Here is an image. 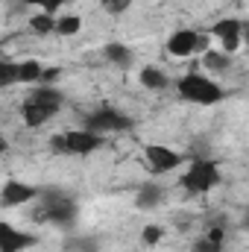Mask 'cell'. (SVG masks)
<instances>
[{
  "label": "cell",
  "mask_w": 249,
  "mask_h": 252,
  "mask_svg": "<svg viewBox=\"0 0 249 252\" xmlns=\"http://www.w3.org/2000/svg\"><path fill=\"white\" fill-rule=\"evenodd\" d=\"M50 147L53 153H64V156H91L94 150L103 147V135L88 132V129H70L64 135H53Z\"/></svg>",
  "instance_id": "3957f363"
},
{
  "label": "cell",
  "mask_w": 249,
  "mask_h": 252,
  "mask_svg": "<svg viewBox=\"0 0 249 252\" xmlns=\"http://www.w3.org/2000/svg\"><path fill=\"white\" fill-rule=\"evenodd\" d=\"M41 73H44V64L38 62V59L18 62V82L21 85H38L41 82Z\"/></svg>",
  "instance_id": "5bb4252c"
},
{
  "label": "cell",
  "mask_w": 249,
  "mask_h": 252,
  "mask_svg": "<svg viewBox=\"0 0 249 252\" xmlns=\"http://www.w3.org/2000/svg\"><path fill=\"white\" fill-rule=\"evenodd\" d=\"M211 35L214 38H220L223 41V53H235L238 47H241V35H244V21H238V18H223V21H217L214 27H211Z\"/></svg>",
  "instance_id": "52a82bcc"
},
{
  "label": "cell",
  "mask_w": 249,
  "mask_h": 252,
  "mask_svg": "<svg viewBox=\"0 0 249 252\" xmlns=\"http://www.w3.org/2000/svg\"><path fill=\"white\" fill-rule=\"evenodd\" d=\"M144 156H147V164H150V170H153L156 176L170 173V170H176V167L185 161L182 153H176V150H170V147H164V144H147V147H144Z\"/></svg>",
  "instance_id": "8992f818"
},
{
  "label": "cell",
  "mask_w": 249,
  "mask_h": 252,
  "mask_svg": "<svg viewBox=\"0 0 249 252\" xmlns=\"http://www.w3.org/2000/svg\"><path fill=\"white\" fill-rule=\"evenodd\" d=\"M35 196H38V188H35V185H27V182L12 179V182H6L3 190H0V205H3V208H18V205L32 202Z\"/></svg>",
  "instance_id": "ba28073f"
},
{
  "label": "cell",
  "mask_w": 249,
  "mask_h": 252,
  "mask_svg": "<svg viewBox=\"0 0 249 252\" xmlns=\"http://www.w3.org/2000/svg\"><path fill=\"white\" fill-rule=\"evenodd\" d=\"M15 82H18V62L0 59V88H9Z\"/></svg>",
  "instance_id": "ffe728a7"
},
{
  "label": "cell",
  "mask_w": 249,
  "mask_h": 252,
  "mask_svg": "<svg viewBox=\"0 0 249 252\" xmlns=\"http://www.w3.org/2000/svg\"><path fill=\"white\" fill-rule=\"evenodd\" d=\"M138 79H141V85H144L147 91H164V88L170 85L167 73H164L161 67H156V64H147V67H141Z\"/></svg>",
  "instance_id": "7c38bea8"
},
{
  "label": "cell",
  "mask_w": 249,
  "mask_h": 252,
  "mask_svg": "<svg viewBox=\"0 0 249 252\" xmlns=\"http://www.w3.org/2000/svg\"><path fill=\"white\" fill-rule=\"evenodd\" d=\"M32 244H35V238L30 232H21L12 223L0 220V252H27Z\"/></svg>",
  "instance_id": "30bf717a"
},
{
  "label": "cell",
  "mask_w": 249,
  "mask_h": 252,
  "mask_svg": "<svg viewBox=\"0 0 249 252\" xmlns=\"http://www.w3.org/2000/svg\"><path fill=\"white\" fill-rule=\"evenodd\" d=\"M161 199H164V190L158 188L156 182H150V185H144V188L138 190V199H135V205H138V208H144V211H150V208L161 205Z\"/></svg>",
  "instance_id": "9a60e30c"
},
{
  "label": "cell",
  "mask_w": 249,
  "mask_h": 252,
  "mask_svg": "<svg viewBox=\"0 0 249 252\" xmlns=\"http://www.w3.org/2000/svg\"><path fill=\"white\" fill-rule=\"evenodd\" d=\"M132 118H126L124 112H118V109H112V106H100V109H94V112H88L85 118H82V129H88V132H97V135H109V132H126V129H132Z\"/></svg>",
  "instance_id": "5b68a950"
},
{
  "label": "cell",
  "mask_w": 249,
  "mask_h": 252,
  "mask_svg": "<svg viewBox=\"0 0 249 252\" xmlns=\"http://www.w3.org/2000/svg\"><path fill=\"white\" fill-rule=\"evenodd\" d=\"M202 44H205V38H199L196 30H176V32L167 38V53L176 56V59H185V56H190L196 47H202Z\"/></svg>",
  "instance_id": "9c48e42d"
},
{
  "label": "cell",
  "mask_w": 249,
  "mask_h": 252,
  "mask_svg": "<svg viewBox=\"0 0 249 252\" xmlns=\"http://www.w3.org/2000/svg\"><path fill=\"white\" fill-rule=\"evenodd\" d=\"M193 252H223V244H214V241H208V238H199V241L193 244Z\"/></svg>",
  "instance_id": "cb8c5ba5"
},
{
  "label": "cell",
  "mask_w": 249,
  "mask_h": 252,
  "mask_svg": "<svg viewBox=\"0 0 249 252\" xmlns=\"http://www.w3.org/2000/svg\"><path fill=\"white\" fill-rule=\"evenodd\" d=\"M205 238H208V241H214V244H223V238H226V235H223V229H220V226H214Z\"/></svg>",
  "instance_id": "d4e9b609"
},
{
  "label": "cell",
  "mask_w": 249,
  "mask_h": 252,
  "mask_svg": "<svg viewBox=\"0 0 249 252\" xmlns=\"http://www.w3.org/2000/svg\"><path fill=\"white\" fill-rule=\"evenodd\" d=\"M38 211L35 220L53 223V226H73L76 220V199L59 188H38Z\"/></svg>",
  "instance_id": "6da1fadb"
},
{
  "label": "cell",
  "mask_w": 249,
  "mask_h": 252,
  "mask_svg": "<svg viewBox=\"0 0 249 252\" xmlns=\"http://www.w3.org/2000/svg\"><path fill=\"white\" fill-rule=\"evenodd\" d=\"M30 30L35 32V35H53V30H56V15H32L30 18Z\"/></svg>",
  "instance_id": "ac0fdd59"
},
{
  "label": "cell",
  "mask_w": 249,
  "mask_h": 252,
  "mask_svg": "<svg viewBox=\"0 0 249 252\" xmlns=\"http://www.w3.org/2000/svg\"><path fill=\"white\" fill-rule=\"evenodd\" d=\"M103 56H106L112 64H118V67H129V64L135 62V53H132L126 44H106Z\"/></svg>",
  "instance_id": "2e32d148"
},
{
  "label": "cell",
  "mask_w": 249,
  "mask_h": 252,
  "mask_svg": "<svg viewBox=\"0 0 249 252\" xmlns=\"http://www.w3.org/2000/svg\"><path fill=\"white\" fill-rule=\"evenodd\" d=\"M59 109H50V106H41V103H32V100H24V106H21V118H24V124L32 126V129H38V126H44L53 115H56Z\"/></svg>",
  "instance_id": "8fae6325"
},
{
  "label": "cell",
  "mask_w": 249,
  "mask_h": 252,
  "mask_svg": "<svg viewBox=\"0 0 249 252\" xmlns=\"http://www.w3.org/2000/svg\"><path fill=\"white\" fill-rule=\"evenodd\" d=\"M27 3H30V6H38L44 15H56L67 0H27Z\"/></svg>",
  "instance_id": "44dd1931"
},
{
  "label": "cell",
  "mask_w": 249,
  "mask_h": 252,
  "mask_svg": "<svg viewBox=\"0 0 249 252\" xmlns=\"http://www.w3.org/2000/svg\"><path fill=\"white\" fill-rule=\"evenodd\" d=\"M161 235H164V232H161L158 226H144V232H141V241H144L147 247H156V244L161 241Z\"/></svg>",
  "instance_id": "603a6c76"
},
{
  "label": "cell",
  "mask_w": 249,
  "mask_h": 252,
  "mask_svg": "<svg viewBox=\"0 0 249 252\" xmlns=\"http://www.w3.org/2000/svg\"><path fill=\"white\" fill-rule=\"evenodd\" d=\"M100 6H103L109 15H124L126 9L132 6V0H100Z\"/></svg>",
  "instance_id": "7402d4cb"
},
{
  "label": "cell",
  "mask_w": 249,
  "mask_h": 252,
  "mask_svg": "<svg viewBox=\"0 0 249 252\" xmlns=\"http://www.w3.org/2000/svg\"><path fill=\"white\" fill-rule=\"evenodd\" d=\"M3 153H6V141L0 138V156H3Z\"/></svg>",
  "instance_id": "484cf974"
},
{
  "label": "cell",
  "mask_w": 249,
  "mask_h": 252,
  "mask_svg": "<svg viewBox=\"0 0 249 252\" xmlns=\"http://www.w3.org/2000/svg\"><path fill=\"white\" fill-rule=\"evenodd\" d=\"M202 64H205V67H211L214 73H226V70L232 67V56H229V53H217V50H205Z\"/></svg>",
  "instance_id": "e0dca14e"
},
{
  "label": "cell",
  "mask_w": 249,
  "mask_h": 252,
  "mask_svg": "<svg viewBox=\"0 0 249 252\" xmlns=\"http://www.w3.org/2000/svg\"><path fill=\"white\" fill-rule=\"evenodd\" d=\"M79 30H82V18L79 15H62V18H56L53 35H76Z\"/></svg>",
  "instance_id": "d6986e66"
},
{
  "label": "cell",
  "mask_w": 249,
  "mask_h": 252,
  "mask_svg": "<svg viewBox=\"0 0 249 252\" xmlns=\"http://www.w3.org/2000/svg\"><path fill=\"white\" fill-rule=\"evenodd\" d=\"M176 91H179V97H182V100L196 103V106H214V103H220V100L226 97V91H223L214 79H208L205 73H199V70L185 73V76L179 79Z\"/></svg>",
  "instance_id": "7a4b0ae2"
},
{
  "label": "cell",
  "mask_w": 249,
  "mask_h": 252,
  "mask_svg": "<svg viewBox=\"0 0 249 252\" xmlns=\"http://www.w3.org/2000/svg\"><path fill=\"white\" fill-rule=\"evenodd\" d=\"M179 185H182V190H187V193H208L211 188H217V185H220V167H217V161H211V158H196L185 173H182Z\"/></svg>",
  "instance_id": "277c9868"
},
{
  "label": "cell",
  "mask_w": 249,
  "mask_h": 252,
  "mask_svg": "<svg viewBox=\"0 0 249 252\" xmlns=\"http://www.w3.org/2000/svg\"><path fill=\"white\" fill-rule=\"evenodd\" d=\"M27 100H32V103H41V106H50V109H62L64 103V94L59 88H53V85H38Z\"/></svg>",
  "instance_id": "4fadbf2b"
}]
</instances>
